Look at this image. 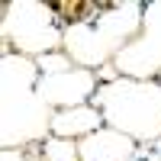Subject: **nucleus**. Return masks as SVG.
<instances>
[{
    "label": "nucleus",
    "instance_id": "nucleus-1",
    "mask_svg": "<svg viewBox=\"0 0 161 161\" xmlns=\"http://www.w3.org/2000/svg\"><path fill=\"white\" fill-rule=\"evenodd\" d=\"M52 10L64 19H80L90 10V3H84V0H61V3H52Z\"/></svg>",
    "mask_w": 161,
    "mask_h": 161
}]
</instances>
